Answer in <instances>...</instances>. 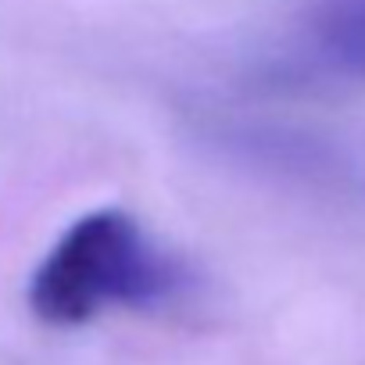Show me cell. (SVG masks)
<instances>
[{"label": "cell", "mask_w": 365, "mask_h": 365, "mask_svg": "<svg viewBox=\"0 0 365 365\" xmlns=\"http://www.w3.org/2000/svg\"><path fill=\"white\" fill-rule=\"evenodd\" d=\"M182 283L140 222L122 208L76 219L29 283V308L47 326H83L108 308L165 301Z\"/></svg>", "instance_id": "1"}, {"label": "cell", "mask_w": 365, "mask_h": 365, "mask_svg": "<svg viewBox=\"0 0 365 365\" xmlns=\"http://www.w3.org/2000/svg\"><path fill=\"white\" fill-rule=\"evenodd\" d=\"M297 43L315 68L365 79V0H304Z\"/></svg>", "instance_id": "2"}]
</instances>
